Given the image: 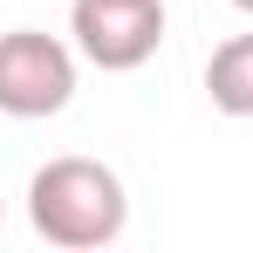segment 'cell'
Wrapping results in <instances>:
<instances>
[{
    "mask_svg": "<svg viewBox=\"0 0 253 253\" xmlns=\"http://www.w3.org/2000/svg\"><path fill=\"white\" fill-rule=\"evenodd\" d=\"M206 96L219 117L253 124V35H226L206 62Z\"/></svg>",
    "mask_w": 253,
    "mask_h": 253,
    "instance_id": "cell-4",
    "label": "cell"
},
{
    "mask_svg": "<svg viewBox=\"0 0 253 253\" xmlns=\"http://www.w3.org/2000/svg\"><path fill=\"white\" fill-rule=\"evenodd\" d=\"M69 96H76V42L42 35V28L0 35V117H14V124L62 117Z\"/></svg>",
    "mask_w": 253,
    "mask_h": 253,
    "instance_id": "cell-2",
    "label": "cell"
},
{
    "mask_svg": "<svg viewBox=\"0 0 253 253\" xmlns=\"http://www.w3.org/2000/svg\"><path fill=\"white\" fill-rule=\"evenodd\" d=\"M233 7H240V14H253V0H233Z\"/></svg>",
    "mask_w": 253,
    "mask_h": 253,
    "instance_id": "cell-5",
    "label": "cell"
},
{
    "mask_svg": "<svg viewBox=\"0 0 253 253\" xmlns=\"http://www.w3.org/2000/svg\"><path fill=\"white\" fill-rule=\"evenodd\" d=\"M0 219H7V192H0Z\"/></svg>",
    "mask_w": 253,
    "mask_h": 253,
    "instance_id": "cell-6",
    "label": "cell"
},
{
    "mask_svg": "<svg viewBox=\"0 0 253 253\" xmlns=\"http://www.w3.org/2000/svg\"><path fill=\"white\" fill-rule=\"evenodd\" d=\"M28 219H35V233H42L48 247L89 253V247L124 240L130 192H124V178L103 165V158H48L28 178Z\"/></svg>",
    "mask_w": 253,
    "mask_h": 253,
    "instance_id": "cell-1",
    "label": "cell"
},
{
    "mask_svg": "<svg viewBox=\"0 0 253 253\" xmlns=\"http://www.w3.org/2000/svg\"><path fill=\"white\" fill-rule=\"evenodd\" d=\"M69 42L103 76H130L165 48V0H69Z\"/></svg>",
    "mask_w": 253,
    "mask_h": 253,
    "instance_id": "cell-3",
    "label": "cell"
}]
</instances>
